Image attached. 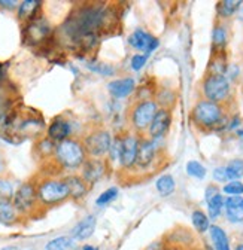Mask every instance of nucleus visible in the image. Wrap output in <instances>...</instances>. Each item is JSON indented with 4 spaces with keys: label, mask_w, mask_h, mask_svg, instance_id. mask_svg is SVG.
<instances>
[{
    "label": "nucleus",
    "mask_w": 243,
    "mask_h": 250,
    "mask_svg": "<svg viewBox=\"0 0 243 250\" xmlns=\"http://www.w3.org/2000/svg\"><path fill=\"white\" fill-rule=\"evenodd\" d=\"M20 216L21 214L15 208L12 200H9V198H0V224L11 227V225L18 222Z\"/></svg>",
    "instance_id": "20"
},
{
    "label": "nucleus",
    "mask_w": 243,
    "mask_h": 250,
    "mask_svg": "<svg viewBox=\"0 0 243 250\" xmlns=\"http://www.w3.org/2000/svg\"><path fill=\"white\" fill-rule=\"evenodd\" d=\"M87 67L89 70H93L102 76H113L115 75V69L110 64H106V62H99V61H89Z\"/></svg>",
    "instance_id": "34"
},
{
    "label": "nucleus",
    "mask_w": 243,
    "mask_h": 250,
    "mask_svg": "<svg viewBox=\"0 0 243 250\" xmlns=\"http://www.w3.org/2000/svg\"><path fill=\"white\" fill-rule=\"evenodd\" d=\"M236 133H237V136H239L240 139H243V128H239V130H237Z\"/></svg>",
    "instance_id": "46"
},
{
    "label": "nucleus",
    "mask_w": 243,
    "mask_h": 250,
    "mask_svg": "<svg viewBox=\"0 0 243 250\" xmlns=\"http://www.w3.org/2000/svg\"><path fill=\"white\" fill-rule=\"evenodd\" d=\"M221 191L218 189V186L217 185H209L207 188H206V191H204V200L207 201L209 198H212L214 195H217V194H220Z\"/></svg>",
    "instance_id": "40"
},
{
    "label": "nucleus",
    "mask_w": 243,
    "mask_h": 250,
    "mask_svg": "<svg viewBox=\"0 0 243 250\" xmlns=\"http://www.w3.org/2000/svg\"><path fill=\"white\" fill-rule=\"evenodd\" d=\"M228 45V31L222 21H217L212 30V54L227 52Z\"/></svg>",
    "instance_id": "19"
},
{
    "label": "nucleus",
    "mask_w": 243,
    "mask_h": 250,
    "mask_svg": "<svg viewBox=\"0 0 243 250\" xmlns=\"http://www.w3.org/2000/svg\"><path fill=\"white\" fill-rule=\"evenodd\" d=\"M158 104L154 99H142L139 100L130 112V124L136 134L146 133L155 113L158 112Z\"/></svg>",
    "instance_id": "5"
},
{
    "label": "nucleus",
    "mask_w": 243,
    "mask_h": 250,
    "mask_svg": "<svg viewBox=\"0 0 243 250\" xmlns=\"http://www.w3.org/2000/svg\"><path fill=\"white\" fill-rule=\"evenodd\" d=\"M225 170H227L228 182L240 180L243 177V160H231L225 166Z\"/></svg>",
    "instance_id": "32"
},
{
    "label": "nucleus",
    "mask_w": 243,
    "mask_h": 250,
    "mask_svg": "<svg viewBox=\"0 0 243 250\" xmlns=\"http://www.w3.org/2000/svg\"><path fill=\"white\" fill-rule=\"evenodd\" d=\"M63 180L66 182V185H67V188H69L70 198H73V200H81V198H84V197L87 195L89 186H88V183H87L81 176L72 174V176L65 177Z\"/></svg>",
    "instance_id": "23"
},
{
    "label": "nucleus",
    "mask_w": 243,
    "mask_h": 250,
    "mask_svg": "<svg viewBox=\"0 0 243 250\" xmlns=\"http://www.w3.org/2000/svg\"><path fill=\"white\" fill-rule=\"evenodd\" d=\"M139 134L127 133L121 137V158L119 164L123 168H133L137 158V147H139Z\"/></svg>",
    "instance_id": "9"
},
{
    "label": "nucleus",
    "mask_w": 243,
    "mask_h": 250,
    "mask_svg": "<svg viewBox=\"0 0 243 250\" xmlns=\"http://www.w3.org/2000/svg\"><path fill=\"white\" fill-rule=\"evenodd\" d=\"M14 188L11 185V182L5 180V179H0V198H9L14 197Z\"/></svg>",
    "instance_id": "38"
},
{
    "label": "nucleus",
    "mask_w": 243,
    "mask_h": 250,
    "mask_svg": "<svg viewBox=\"0 0 243 250\" xmlns=\"http://www.w3.org/2000/svg\"><path fill=\"white\" fill-rule=\"evenodd\" d=\"M5 168H6V161H5V156H3V153L0 152V174L5 173Z\"/></svg>",
    "instance_id": "42"
},
{
    "label": "nucleus",
    "mask_w": 243,
    "mask_h": 250,
    "mask_svg": "<svg viewBox=\"0 0 243 250\" xmlns=\"http://www.w3.org/2000/svg\"><path fill=\"white\" fill-rule=\"evenodd\" d=\"M118 197V188L116 186H112V188H108L106 191H103L99 197H97V200H96V204L99 206V207H102V206H106V204H109V203H112L115 198Z\"/></svg>",
    "instance_id": "35"
},
{
    "label": "nucleus",
    "mask_w": 243,
    "mask_h": 250,
    "mask_svg": "<svg viewBox=\"0 0 243 250\" xmlns=\"http://www.w3.org/2000/svg\"><path fill=\"white\" fill-rule=\"evenodd\" d=\"M82 250H99V247H96L93 244H84L82 246Z\"/></svg>",
    "instance_id": "44"
},
{
    "label": "nucleus",
    "mask_w": 243,
    "mask_h": 250,
    "mask_svg": "<svg viewBox=\"0 0 243 250\" xmlns=\"http://www.w3.org/2000/svg\"><path fill=\"white\" fill-rule=\"evenodd\" d=\"M170 125H172V109L160 107L149 125L146 136L151 140H160L167 134V131L170 130Z\"/></svg>",
    "instance_id": "10"
},
{
    "label": "nucleus",
    "mask_w": 243,
    "mask_h": 250,
    "mask_svg": "<svg viewBox=\"0 0 243 250\" xmlns=\"http://www.w3.org/2000/svg\"><path fill=\"white\" fill-rule=\"evenodd\" d=\"M96 227H97L96 216L94 214H88L84 219H81V221L72 228L70 237L75 238L76 241H85V240H88L91 235L94 234Z\"/></svg>",
    "instance_id": "17"
},
{
    "label": "nucleus",
    "mask_w": 243,
    "mask_h": 250,
    "mask_svg": "<svg viewBox=\"0 0 243 250\" xmlns=\"http://www.w3.org/2000/svg\"><path fill=\"white\" fill-rule=\"evenodd\" d=\"M55 147H57V143L52 142L49 137L39 139L36 143V150L39 152L41 156H44V158H48V156H51V155H55Z\"/></svg>",
    "instance_id": "30"
},
{
    "label": "nucleus",
    "mask_w": 243,
    "mask_h": 250,
    "mask_svg": "<svg viewBox=\"0 0 243 250\" xmlns=\"http://www.w3.org/2000/svg\"><path fill=\"white\" fill-rule=\"evenodd\" d=\"M148 57H149V55H146V54H134V55L132 57V61H130L132 69H133L134 72L142 70V69L145 67V64H146Z\"/></svg>",
    "instance_id": "36"
},
{
    "label": "nucleus",
    "mask_w": 243,
    "mask_h": 250,
    "mask_svg": "<svg viewBox=\"0 0 243 250\" xmlns=\"http://www.w3.org/2000/svg\"><path fill=\"white\" fill-rule=\"evenodd\" d=\"M224 214L230 224L243 222V197H227L224 201Z\"/></svg>",
    "instance_id": "18"
},
{
    "label": "nucleus",
    "mask_w": 243,
    "mask_h": 250,
    "mask_svg": "<svg viewBox=\"0 0 243 250\" xmlns=\"http://www.w3.org/2000/svg\"><path fill=\"white\" fill-rule=\"evenodd\" d=\"M108 155H109L110 161L119 163V158H121V137H115V140L112 142V146H110V150H109Z\"/></svg>",
    "instance_id": "37"
},
{
    "label": "nucleus",
    "mask_w": 243,
    "mask_h": 250,
    "mask_svg": "<svg viewBox=\"0 0 243 250\" xmlns=\"http://www.w3.org/2000/svg\"><path fill=\"white\" fill-rule=\"evenodd\" d=\"M227 72H228L227 52H215V54H212L204 75H227Z\"/></svg>",
    "instance_id": "22"
},
{
    "label": "nucleus",
    "mask_w": 243,
    "mask_h": 250,
    "mask_svg": "<svg viewBox=\"0 0 243 250\" xmlns=\"http://www.w3.org/2000/svg\"><path fill=\"white\" fill-rule=\"evenodd\" d=\"M81 168H82L81 177L88 183V186H91L97 183L105 176L108 166L103 158H88Z\"/></svg>",
    "instance_id": "13"
},
{
    "label": "nucleus",
    "mask_w": 243,
    "mask_h": 250,
    "mask_svg": "<svg viewBox=\"0 0 243 250\" xmlns=\"http://www.w3.org/2000/svg\"><path fill=\"white\" fill-rule=\"evenodd\" d=\"M203 99L225 104L231 96V82L225 75H204L201 81Z\"/></svg>",
    "instance_id": "3"
},
{
    "label": "nucleus",
    "mask_w": 243,
    "mask_h": 250,
    "mask_svg": "<svg viewBox=\"0 0 243 250\" xmlns=\"http://www.w3.org/2000/svg\"><path fill=\"white\" fill-rule=\"evenodd\" d=\"M54 156H55V163L66 170L79 168L87 161V152L82 142L75 139H66L57 143Z\"/></svg>",
    "instance_id": "2"
},
{
    "label": "nucleus",
    "mask_w": 243,
    "mask_h": 250,
    "mask_svg": "<svg viewBox=\"0 0 243 250\" xmlns=\"http://www.w3.org/2000/svg\"><path fill=\"white\" fill-rule=\"evenodd\" d=\"M209 235H210V241H212V246H214V250H231L228 235L222 227L212 225L209 229Z\"/></svg>",
    "instance_id": "24"
},
{
    "label": "nucleus",
    "mask_w": 243,
    "mask_h": 250,
    "mask_svg": "<svg viewBox=\"0 0 243 250\" xmlns=\"http://www.w3.org/2000/svg\"><path fill=\"white\" fill-rule=\"evenodd\" d=\"M0 6L5 8V9L12 11V9H17L20 6V3L18 2H12V0H0Z\"/></svg>",
    "instance_id": "41"
},
{
    "label": "nucleus",
    "mask_w": 243,
    "mask_h": 250,
    "mask_svg": "<svg viewBox=\"0 0 243 250\" xmlns=\"http://www.w3.org/2000/svg\"><path fill=\"white\" fill-rule=\"evenodd\" d=\"M129 45L132 48L149 55L160 46V41L151 33H148V31H145L143 28H137L129 36Z\"/></svg>",
    "instance_id": "12"
},
{
    "label": "nucleus",
    "mask_w": 243,
    "mask_h": 250,
    "mask_svg": "<svg viewBox=\"0 0 243 250\" xmlns=\"http://www.w3.org/2000/svg\"><path fill=\"white\" fill-rule=\"evenodd\" d=\"M45 250H79L78 241L70 235H60L45 244Z\"/></svg>",
    "instance_id": "25"
},
{
    "label": "nucleus",
    "mask_w": 243,
    "mask_h": 250,
    "mask_svg": "<svg viewBox=\"0 0 243 250\" xmlns=\"http://www.w3.org/2000/svg\"><path fill=\"white\" fill-rule=\"evenodd\" d=\"M155 188L161 197H169L175 192L176 189V182L172 174H163L157 179Z\"/></svg>",
    "instance_id": "29"
},
{
    "label": "nucleus",
    "mask_w": 243,
    "mask_h": 250,
    "mask_svg": "<svg viewBox=\"0 0 243 250\" xmlns=\"http://www.w3.org/2000/svg\"><path fill=\"white\" fill-rule=\"evenodd\" d=\"M112 134L108 130L97 128L91 131L82 142L85 152L89 158H103L105 155L109 153L112 146Z\"/></svg>",
    "instance_id": "6"
},
{
    "label": "nucleus",
    "mask_w": 243,
    "mask_h": 250,
    "mask_svg": "<svg viewBox=\"0 0 243 250\" xmlns=\"http://www.w3.org/2000/svg\"><path fill=\"white\" fill-rule=\"evenodd\" d=\"M234 250H243V241H237L234 246Z\"/></svg>",
    "instance_id": "45"
},
{
    "label": "nucleus",
    "mask_w": 243,
    "mask_h": 250,
    "mask_svg": "<svg viewBox=\"0 0 243 250\" xmlns=\"http://www.w3.org/2000/svg\"><path fill=\"white\" fill-rule=\"evenodd\" d=\"M136 81L132 76L113 79L108 83V91L113 99H126L134 92Z\"/></svg>",
    "instance_id": "16"
},
{
    "label": "nucleus",
    "mask_w": 243,
    "mask_h": 250,
    "mask_svg": "<svg viewBox=\"0 0 243 250\" xmlns=\"http://www.w3.org/2000/svg\"><path fill=\"white\" fill-rule=\"evenodd\" d=\"M51 31H52V28H51V24L48 22V20L45 17L39 15L33 21H30L24 25L22 39L30 46L42 45L51 36Z\"/></svg>",
    "instance_id": "7"
},
{
    "label": "nucleus",
    "mask_w": 243,
    "mask_h": 250,
    "mask_svg": "<svg viewBox=\"0 0 243 250\" xmlns=\"http://www.w3.org/2000/svg\"><path fill=\"white\" fill-rule=\"evenodd\" d=\"M41 6L42 2H39V0H24L18 6V20L25 24L33 21L36 17H39Z\"/></svg>",
    "instance_id": "21"
},
{
    "label": "nucleus",
    "mask_w": 243,
    "mask_h": 250,
    "mask_svg": "<svg viewBox=\"0 0 243 250\" xmlns=\"http://www.w3.org/2000/svg\"><path fill=\"white\" fill-rule=\"evenodd\" d=\"M67 198H70V194H69V188L65 180L49 177V179H44L42 182L38 183L39 204L51 207V206L62 204Z\"/></svg>",
    "instance_id": "4"
},
{
    "label": "nucleus",
    "mask_w": 243,
    "mask_h": 250,
    "mask_svg": "<svg viewBox=\"0 0 243 250\" xmlns=\"http://www.w3.org/2000/svg\"><path fill=\"white\" fill-rule=\"evenodd\" d=\"M191 222H193V227L194 229L199 232V234H206L209 232L210 229V219L209 216L203 211V210H194L191 213Z\"/></svg>",
    "instance_id": "28"
},
{
    "label": "nucleus",
    "mask_w": 243,
    "mask_h": 250,
    "mask_svg": "<svg viewBox=\"0 0 243 250\" xmlns=\"http://www.w3.org/2000/svg\"><path fill=\"white\" fill-rule=\"evenodd\" d=\"M185 170H187L188 176H191V177H194L197 180H203L206 177V174H207L206 167L200 161H196V160L188 161L187 166H185Z\"/></svg>",
    "instance_id": "31"
},
{
    "label": "nucleus",
    "mask_w": 243,
    "mask_h": 250,
    "mask_svg": "<svg viewBox=\"0 0 243 250\" xmlns=\"http://www.w3.org/2000/svg\"><path fill=\"white\" fill-rule=\"evenodd\" d=\"M224 201H225V197L222 195V192L214 195V197L206 201V204H207V216H209L210 221H217V219L222 214Z\"/></svg>",
    "instance_id": "27"
},
{
    "label": "nucleus",
    "mask_w": 243,
    "mask_h": 250,
    "mask_svg": "<svg viewBox=\"0 0 243 250\" xmlns=\"http://www.w3.org/2000/svg\"><path fill=\"white\" fill-rule=\"evenodd\" d=\"M212 176H214L215 182L218 183H227L228 182V176H227V170H225V166H221V167H217L214 170V173H212Z\"/></svg>",
    "instance_id": "39"
},
{
    "label": "nucleus",
    "mask_w": 243,
    "mask_h": 250,
    "mask_svg": "<svg viewBox=\"0 0 243 250\" xmlns=\"http://www.w3.org/2000/svg\"><path fill=\"white\" fill-rule=\"evenodd\" d=\"M222 194H225L227 197H242L243 195V182L242 180H231L227 182L222 189Z\"/></svg>",
    "instance_id": "33"
},
{
    "label": "nucleus",
    "mask_w": 243,
    "mask_h": 250,
    "mask_svg": "<svg viewBox=\"0 0 243 250\" xmlns=\"http://www.w3.org/2000/svg\"><path fill=\"white\" fill-rule=\"evenodd\" d=\"M191 122L194 124V127L199 128L200 131H214L222 125H228L227 113H225V104L214 103L209 102L206 99L199 100L190 115Z\"/></svg>",
    "instance_id": "1"
},
{
    "label": "nucleus",
    "mask_w": 243,
    "mask_h": 250,
    "mask_svg": "<svg viewBox=\"0 0 243 250\" xmlns=\"http://www.w3.org/2000/svg\"><path fill=\"white\" fill-rule=\"evenodd\" d=\"M45 128V124L39 116H27L24 119H20V122L15 125V134L17 137H39L41 133Z\"/></svg>",
    "instance_id": "14"
},
{
    "label": "nucleus",
    "mask_w": 243,
    "mask_h": 250,
    "mask_svg": "<svg viewBox=\"0 0 243 250\" xmlns=\"http://www.w3.org/2000/svg\"><path fill=\"white\" fill-rule=\"evenodd\" d=\"M157 140H151L149 137H140L134 167L140 170L149 168L157 160Z\"/></svg>",
    "instance_id": "11"
},
{
    "label": "nucleus",
    "mask_w": 243,
    "mask_h": 250,
    "mask_svg": "<svg viewBox=\"0 0 243 250\" xmlns=\"http://www.w3.org/2000/svg\"><path fill=\"white\" fill-rule=\"evenodd\" d=\"M46 134L52 142L60 143L69 139V136L72 134V125L65 116H55L48 125Z\"/></svg>",
    "instance_id": "15"
},
{
    "label": "nucleus",
    "mask_w": 243,
    "mask_h": 250,
    "mask_svg": "<svg viewBox=\"0 0 243 250\" xmlns=\"http://www.w3.org/2000/svg\"><path fill=\"white\" fill-rule=\"evenodd\" d=\"M161 250H187L185 247H180V246H173V244H169L166 247H163Z\"/></svg>",
    "instance_id": "43"
},
{
    "label": "nucleus",
    "mask_w": 243,
    "mask_h": 250,
    "mask_svg": "<svg viewBox=\"0 0 243 250\" xmlns=\"http://www.w3.org/2000/svg\"><path fill=\"white\" fill-rule=\"evenodd\" d=\"M12 203L21 216L32 213V210L39 203L38 201V185H35L33 182H25V183L20 185V188L15 191V194L12 197Z\"/></svg>",
    "instance_id": "8"
},
{
    "label": "nucleus",
    "mask_w": 243,
    "mask_h": 250,
    "mask_svg": "<svg viewBox=\"0 0 243 250\" xmlns=\"http://www.w3.org/2000/svg\"><path fill=\"white\" fill-rule=\"evenodd\" d=\"M240 6H242L240 0H222V2H218L217 3V15H218L220 21L234 17L237 14V11L240 9Z\"/></svg>",
    "instance_id": "26"
}]
</instances>
